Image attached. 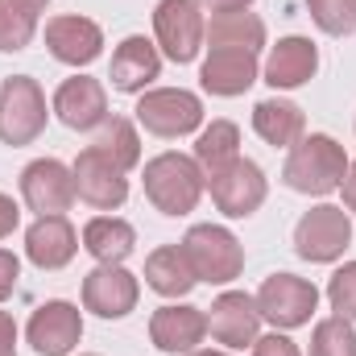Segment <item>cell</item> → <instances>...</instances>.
Here are the masks:
<instances>
[{
	"label": "cell",
	"mask_w": 356,
	"mask_h": 356,
	"mask_svg": "<svg viewBox=\"0 0 356 356\" xmlns=\"http://www.w3.org/2000/svg\"><path fill=\"white\" fill-rule=\"evenodd\" d=\"M79 253V232L67 216H38L25 232V257L38 269H67Z\"/></svg>",
	"instance_id": "obj_18"
},
{
	"label": "cell",
	"mask_w": 356,
	"mask_h": 356,
	"mask_svg": "<svg viewBox=\"0 0 356 356\" xmlns=\"http://www.w3.org/2000/svg\"><path fill=\"white\" fill-rule=\"evenodd\" d=\"M38 0H0V54H21L38 33Z\"/></svg>",
	"instance_id": "obj_28"
},
{
	"label": "cell",
	"mask_w": 356,
	"mask_h": 356,
	"mask_svg": "<svg viewBox=\"0 0 356 356\" xmlns=\"http://www.w3.org/2000/svg\"><path fill=\"white\" fill-rule=\"evenodd\" d=\"M21 199L29 211L38 216H67L71 203L79 199L75 195V175L67 162L58 158H38L21 170Z\"/></svg>",
	"instance_id": "obj_10"
},
{
	"label": "cell",
	"mask_w": 356,
	"mask_h": 356,
	"mask_svg": "<svg viewBox=\"0 0 356 356\" xmlns=\"http://www.w3.org/2000/svg\"><path fill=\"white\" fill-rule=\"evenodd\" d=\"M307 13L327 38L356 33V0H307Z\"/></svg>",
	"instance_id": "obj_30"
},
{
	"label": "cell",
	"mask_w": 356,
	"mask_h": 356,
	"mask_svg": "<svg viewBox=\"0 0 356 356\" xmlns=\"http://www.w3.org/2000/svg\"><path fill=\"white\" fill-rule=\"evenodd\" d=\"M327 302L340 319L356 323V261H344V266L332 273L327 282Z\"/></svg>",
	"instance_id": "obj_31"
},
{
	"label": "cell",
	"mask_w": 356,
	"mask_h": 356,
	"mask_svg": "<svg viewBox=\"0 0 356 356\" xmlns=\"http://www.w3.org/2000/svg\"><path fill=\"white\" fill-rule=\"evenodd\" d=\"M145 286L154 294H162V298H186L199 286V277H195V269L186 261L182 245H162V249H154L145 257Z\"/></svg>",
	"instance_id": "obj_24"
},
{
	"label": "cell",
	"mask_w": 356,
	"mask_h": 356,
	"mask_svg": "<svg viewBox=\"0 0 356 356\" xmlns=\"http://www.w3.org/2000/svg\"><path fill=\"white\" fill-rule=\"evenodd\" d=\"M253 356H302V353H298V344L286 332H269V336L253 340Z\"/></svg>",
	"instance_id": "obj_32"
},
{
	"label": "cell",
	"mask_w": 356,
	"mask_h": 356,
	"mask_svg": "<svg viewBox=\"0 0 356 356\" xmlns=\"http://www.w3.org/2000/svg\"><path fill=\"white\" fill-rule=\"evenodd\" d=\"M158 75H162V50H158L149 38L133 33V38H124V42L112 50L108 79H112V88L116 91H124V95H141Z\"/></svg>",
	"instance_id": "obj_21"
},
{
	"label": "cell",
	"mask_w": 356,
	"mask_h": 356,
	"mask_svg": "<svg viewBox=\"0 0 356 356\" xmlns=\"http://www.w3.org/2000/svg\"><path fill=\"white\" fill-rule=\"evenodd\" d=\"M253 0H199L203 13H236V8H249Z\"/></svg>",
	"instance_id": "obj_37"
},
{
	"label": "cell",
	"mask_w": 356,
	"mask_h": 356,
	"mask_svg": "<svg viewBox=\"0 0 356 356\" xmlns=\"http://www.w3.org/2000/svg\"><path fill=\"white\" fill-rule=\"evenodd\" d=\"M186 356H232V353H220V348H195V353H186Z\"/></svg>",
	"instance_id": "obj_38"
},
{
	"label": "cell",
	"mask_w": 356,
	"mask_h": 356,
	"mask_svg": "<svg viewBox=\"0 0 356 356\" xmlns=\"http://www.w3.org/2000/svg\"><path fill=\"white\" fill-rule=\"evenodd\" d=\"M311 356H356V327L340 315H327L311 332Z\"/></svg>",
	"instance_id": "obj_29"
},
{
	"label": "cell",
	"mask_w": 356,
	"mask_h": 356,
	"mask_svg": "<svg viewBox=\"0 0 356 356\" xmlns=\"http://www.w3.org/2000/svg\"><path fill=\"white\" fill-rule=\"evenodd\" d=\"M315 71H319V46L311 38L290 33V38H282L269 50L266 67H261V79L273 91H294V88H302V83H311Z\"/></svg>",
	"instance_id": "obj_20"
},
{
	"label": "cell",
	"mask_w": 356,
	"mask_h": 356,
	"mask_svg": "<svg viewBox=\"0 0 356 356\" xmlns=\"http://www.w3.org/2000/svg\"><path fill=\"white\" fill-rule=\"evenodd\" d=\"M253 298H257L261 319L273 323V332L307 327L311 315H315V307H319L315 282H307V277H298V273H269Z\"/></svg>",
	"instance_id": "obj_8"
},
{
	"label": "cell",
	"mask_w": 356,
	"mask_h": 356,
	"mask_svg": "<svg viewBox=\"0 0 356 356\" xmlns=\"http://www.w3.org/2000/svg\"><path fill=\"white\" fill-rule=\"evenodd\" d=\"M203 182L211 191V203L228 220H249L269 195V178L253 158H232L228 166H220L216 175H207Z\"/></svg>",
	"instance_id": "obj_9"
},
{
	"label": "cell",
	"mask_w": 356,
	"mask_h": 356,
	"mask_svg": "<svg viewBox=\"0 0 356 356\" xmlns=\"http://www.w3.org/2000/svg\"><path fill=\"white\" fill-rule=\"evenodd\" d=\"M261 79V63L253 50H232V46H211L203 67H199V83L207 95H220V99H232V95H245Z\"/></svg>",
	"instance_id": "obj_15"
},
{
	"label": "cell",
	"mask_w": 356,
	"mask_h": 356,
	"mask_svg": "<svg viewBox=\"0 0 356 356\" xmlns=\"http://www.w3.org/2000/svg\"><path fill=\"white\" fill-rule=\"evenodd\" d=\"M353 245V216L336 203H315L294 224V253L311 266H332Z\"/></svg>",
	"instance_id": "obj_5"
},
{
	"label": "cell",
	"mask_w": 356,
	"mask_h": 356,
	"mask_svg": "<svg viewBox=\"0 0 356 356\" xmlns=\"http://www.w3.org/2000/svg\"><path fill=\"white\" fill-rule=\"evenodd\" d=\"M50 108H54V116L67 129L91 133V129H104V120H108V91H104L99 79H91V75H71V79L58 83Z\"/></svg>",
	"instance_id": "obj_16"
},
{
	"label": "cell",
	"mask_w": 356,
	"mask_h": 356,
	"mask_svg": "<svg viewBox=\"0 0 356 356\" xmlns=\"http://www.w3.org/2000/svg\"><path fill=\"white\" fill-rule=\"evenodd\" d=\"M203 336H207V311L186 307V302H166V307H158L154 319H149V340H154V348H162V353H170V356L195 353V348L203 344Z\"/></svg>",
	"instance_id": "obj_19"
},
{
	"label": "cell",
	"mask_w": 356,
	"mask_h": 356,
	"mask_svg": "<svg viewBox=\"0 0 356 356\" xmlns=\"http://www.w3.org/2000/svg\"><path fill=\"white\" fill-rule=\"evenodd\" d=\"M83 356H95V353H83Z\"/></svg>",
	"instance_id": "obj_39"
},
{
	"label": "cell",
	"mask_w": 356,
	"mask_h": 356,
	"mask_svg": "<svg viewBox=\"0 0 356 356\" xmlns=\"http://www.w3.org/2000/svg\"><path fill=\"white\" fill-rule=\"evenodd\" d=\"M141 186H145V199L154 203V211H162V216H191L207 191L199 162L186 154H175V149L145 162Z\"/></svg>",
	"instance_id": "obj_2"
},
{
	"label": "cell",
	"mask_w": 356,
	"mask_h": 356,
	"mask_svg": "<svg viewBox=\"0 0 356 356\" xmlns=\"http://www.w3.org/2000/svg\"><path fill=\"white\" fill-rule=\"evenodd\" d=\"M348 175V154L336 137L327 133H311L302 137L290 154H286V166H282V182L298 195H332L340 191V182Z\"/></svg>",
	"instance_id": "obj_1"
},
{
	"label": "cell",
	"mask_w": 356,
	"mask_h": 356,
	"mask_svg": "<svg viewBox=\"0 0 356 356\" xmlns=\"http://www.w3.org/2000/svg\"><path fill=\"white\" fill-rule=\"evenodd\" d=\"M17 282H21V257H17V253H8V249H0V302H4V298H13Z\"/></svg>",
	"instance_id": "obj_33"
},
{
	"label": "cell",
	"mask_w": 356,
	"mask_h": 356,
	"mask_svg": "<svg viewBox=\"0 0 356 356\" xmlns=\"http://www.w3.org/2000/svg\"><path fill=\"white\" fill-rule=\"evenodd\" d=\"M91 145H95L104 158H112L124 175L141 166V137H137V124H133L129 116H108L104 129H99V137H95Z\"/></svg>",
	"instance_id": "obj_27"
},
{
	"label": "cell",
	"mask_w": 356,
	"mask_h": 356,
	"mask_svg": "<svg viewBox=\"0 0 356 356\" xmlns=\"http://www.w3.org/2000/svg\"><path fill=\"white\" fill-rule=\"evenodd\" d=\"M38 4H46V0H38Z\"/></svg>",
	"instance_id": "obj_40"
},
{
	"label": "cell",
	"mask_w": 356,
	"mask_h": 356,
	"mask_svg": "<svg viewBox=\"0 0 356 356\" xmlns=\"http://www.w3.org/2000/svg\"><path fill=\"white\" fill-rule=\"evenodd\" d=\"M46 50L67 67H88L104 54V29L91 17H79V13L50 17L46 21Z\"/></svg>",
	"instance_id": "obj_17"
},
{
	"label": "cell",
	"mask_w": 356,
	"mask_h": 356,
	"mask_svg": "<svg viewBox=\"0 0 356 356\" xmlns=\"http://www.w3.org/2000/svg\"><path fill=\"white\" fill-rule=\"evenodd\" d=\"M141 298V282L124 266H95L83 277V311L99 319H124L137 311Z\"/></svg>",
	"instance_id": "obj_14"
},
{
	"label": "cell",
	"mask_w": 356,
	"mask_h": 356,
	"mask_svg": "<svg viewBox=\"0 0 356 356\" xmlns=\"http://www.w3.org/2000/svg\"><path fill=\"white\" fill-rule=\"evenodd\" d=\"M154 46L170 58V63H195L203 42H207V17L199 8V0H158L154 8Z\"/></svg>",
	"instance_id": "obj_7"
},
{
	"label": "cell",
	"mask_w": 356,
	"mask_h": 356,
	"mask_svg": "<svg viewBox=\"0 0 356 356\" xmlns=\"http://www.w3.org/2000/svg\"><path fill=\"white\" fill-rule=\"evenodd\" d=\"M46 91L29 75H8L0 83V141L21 149L46 133Z\"/></svg>",
	"instance_id": "obj_4"
},
{
	"label": "cell",
	"mask_w": 356,
	"mask_h": 356,
	"mask_svg": "<svg viewBox=\"0 0 356 356\" xmlns=\"http://www.w3.org/2000/svg\"><path fill=\"white\" fill-rule=\"evenodd\" d=\"M207 46H232V50H261L266 46V21L249 8L236 13H211L207 21Z\"/></svg>",
	"instance_id": "obj_25"
},
{
	"label": "cell",
	"mask_w": 356,
	"mask_h": 356,
	"mask_svg": "<svg viewBox=\"0 0 356 356\" xmlns=\"http://www.w3.org/2000/svg\"><path fill=\"white\" fill-rule=\"evenodd\" d=\"M253 133L273 149H294L307 137V116H302V108L294 99L269 95L253 108Z\"/></svg>",
	"instance_id": "obj_22"
},
{
	"label": "cell",
	"mask_w": 356,
	"mask_h": 356,
	"mask_svg": "<svg viewBox=\"0 0 356 356\" xmlns=\"http://www.w3.org/2000/svg\"><path fill=\"white\" fill-rule=\"evenodd\" d=\"M191 158L199 162L203 178L216 175L220 166H228L232 158H241V129H236L232 120H211L207 129H199V137H195V154H191Z\"/></svg>",
	"instance_id": "obj_26"
},
{
	"label": "cell",
	"mask_w": 356,
	"mask_h": 356,
	"mask_svg": "<svg viewBox=\"0 0 356 356\" xmlns=\"http://www.w3.org/2000/svg\"><path fill=\"white\" fill-rule=\"evenodd\" d=\"M71 175H75V195H79L88 207H95V211H116V207H124V199H129V175H124L112 158H104L95 145H88V149L75 158Z\"/></svg>",
	"instance_id": "obj_12"
},
{
	"label": "cell",
	"mask_w": 356,
	"mask_h": 356,
	"mask_svg": "<svg viewBox=\"0 0 356 356\" xmlns=\"http://www.w3.org/2000/svg\"><path fill=\"white\" fill-rule=\"evenodd\" d=\"M137 124L154 137H186L195 129H203V99L186 88H154V91H141L137 108H133Z\"/></svg>",
	"instance_id": "obj_6"
},
{
	"label": "cell",
	"mask_w": 356,
	"mask_h": 356,
	"mask_svg": "<svg viewBox=\"0 0 356 356\" xmlns=\"http://www.w3.org/2000/svg\"><path fill=\"white\" fill-rule=\"evenodd\" d=\"M340 191H344L348 216H356V162H348V175H344V182H340Z\"/></svg>",
	"instance_id": "obj_36"
},
{
	"label": "cell",
	"mask_w": 356,
	"mask_h": 356,
	"mask_svg": "<svg viewBox=\"0 0 356 356\" xmlns=\"http://www.w3.org/2000/svg\"><path fill=\"white\" fill-rule=\"evenodd\" d=\"M83 249L99 266H124L137 249V228L120 216H95L83 224Z\"/></svg>",
	"instance_id": "obj_23"
},
{
	"label": "cell",
	"mask_w": 356,
	"mask_h": 356,
	"mask_svg": "<svg viewBox=\"0 0 356 356\" xmlns=\"http://www.w3.org/2000/svg\"><path fill=\"white\" fill-rule=\"evenodd\" d=\"M207 332L216 344H224L228 353L253 348V340L261 336V311L257 298L245 290H224L211 307H207Z\"/></svg>",
	"instance_id": "obj_11"
},
{
	"label": "cell",
	"mask_w": 356,
	"mask_h": 356,
	"mask_svg": "<svg viewBox=\"0 0 356 356\" xmlns=\"http://www.w3.org/2000/svg\"><path fill=\"white\" fill-rule=\"evenodd\" d=\"M17 224H21V207H17V199H13V195H4V191H0V241H4V236H13V232H17Z\"/></svg>",
	"instance_id": "obj_34"
},
{
	"label": "cell",
	"mask_w": 356,
	"mask_h": 356,
	"mask_svg": "<svg viewBox=\"0 0 356 356\" xmlns=\"http://www.w3.org/2000/svg\"><path fill=\"white\" fill-rule=\"evenodd\" d=\"M0 356H17V323L8 311H0Z\"/></svg>",
	"instance_id": "obj_35"
},
{
	"label": "cell",
	"mask_w": 356,
	"mask_h": 356,
	"mask_svg": "<svg viewBox=\"0 0 356 356\" xmlns=\"http://www.w3.org/2000/svg\"><path fill=\"white\" fill-rule=\"evenodd\" d=\"M182 253H186V261L195 269V277L207 282V286H228V282H236L245 273V245L224 224H195V228H186Z\"/></svg>",
	"instance_id": "obj_3"
},
{
	"label": "cell",
	"mask_w": 356,
	"mask_h": 356,
	"mask_svg": "<svg viewBox=\"0 0 356 356\" xmlns=\"http://www.w3.org/2000/svg\"><path fill=\"white\" fill-rule=\"evenodd\" d=\"M25 336L33 344V353L42 356H71V348L83 340V311L67 298H50L42 302L29 323H25Z\"/></svg>",
	"instance_id": "obj_13"
}]
</instances>
